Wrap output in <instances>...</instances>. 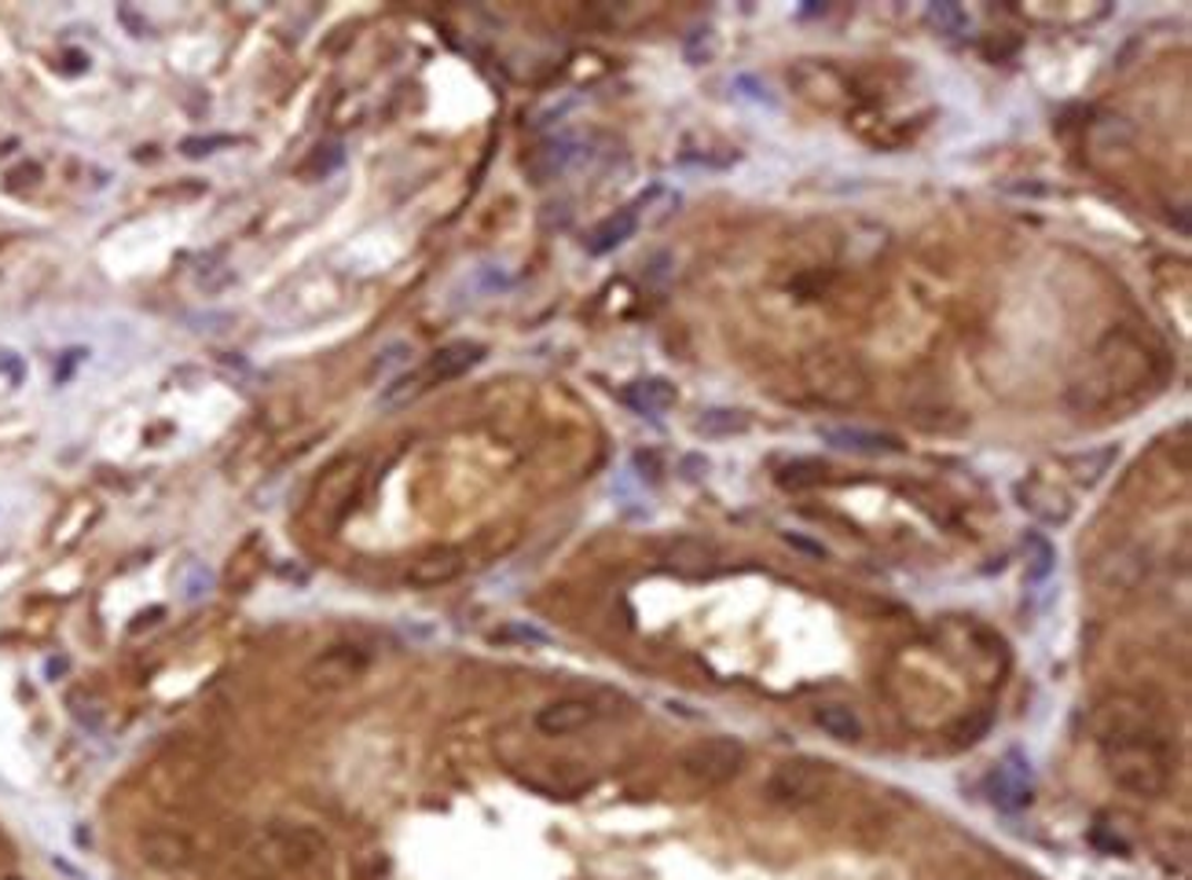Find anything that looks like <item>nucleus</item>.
Segmentation results:
<instances>
[{
	"mask_svg": "<svg viewBox=\"0 0 1192 880\" xmlns=\"http://www.w3.org/2000/svg\"><path fill=\"white\" fill-rule=\"evenodd\" d=\"M11 880H15V877H11Z\"/></svg>",
	"mask_w": 1192,
	"mask_h": 880,
	"instance_id": "obj_25",
	"label": "nucleus"
},
{
	"mask_svg": "<svg viewBox=\"0 0 1192 880\" xmlns=\"http://www.w3.org/2000/svg\"><path fill=\"white\" fill-rule=\"evenodd\" d=\"M1027 800H1032V767L1020 753H1009L995 770V804H1002L1005 811H1016Z\"/></svg>",
	"mask_w": 1192,
	"mask_h": 880,
	"instance_id": "obj_12",
	"label": "nucleus"
},
{
	"mask_svg": "<svg viewBox=\"0 0 1192 880\" xmlns=\"http://www.w3.org/2000/svg\"><path fill=\"white\" fill-rule=\"evenodd\" d=\"M1119 459V448H1101V452H1086V455H1071L1068 459V469L1075 474V480H1082V485H1093V480H1101L1108 474V466H1112Z\"/></svg>",
	"mask_w": 1192,
	"mask_h": 880,
	"instance_id": "obj_18",
	"label": "nucleus"
},
{
	"mask_svg": "<svg viewBox=\"0 0 1192 880\" xmlns=\"http://www.w3.org/2000/svg\"><path fill=\"white\" fill-rule=\"evenodd\" d=\"M1097 737L1105 745L1112 778L1123 789L1138 796H1152L1167 785L1171 763H1167V742L1152 731L1141 708H1127L1123 701L1101 708L1097 719Z\"/></svg>",
	"mask_w": 1192,
	"mask_h": 880,
	"instance_id": "obj_1",
	"label": "nucleus"
},
{
	"mask_svg": "<svg viewBox=\"0 0 1192 880\" xmlns=\"http://www.w3.org/2000/svg\"><path fill=\"white\" fill-rule=\"evenodd\" d=\"M1016 499H1020V507L1043 525H1068L1075 514V503L1068 491L1060 488L1057 480H1046V477L1020 480V485H1016Z\"/></svg>",
	"mask_w": 1192,
	"mask_h": 880,
	"instance_id": "obj_6",
	"label": "nucleus"
},
{
	"mask_svg": "<svg viewBox=\"0 0 1192 880\" xmlns=\"http://www.w3.org/2000/svg\"><path fill=\"white\" fill-rule=\"evenodd\" d=\"M749 426H753V418L738 407H708V411H701L694 429L705 433V437H734V433H745Z\"/></svg>",
	"mask_w": 1192,
	"mask_h": 880,
	"instance_id": "obj_16",
	"label": "nucleus"
},
{
	"mask_svg": "<svg viewBox=\"0 0 1192 880\" xmlns=\"http://www.w3.org/2000/svg\"><path fill=\"white\" fill-rule=\"evenodd\" d=\"M209 587H214V572H209L206 566H195L188 572V583H184V598H188V602H195V598H206Z\"/></svg>",
	"mask_w": 1192,
	"mask_h": 880,
	"instance_id": "obj_21",
	"label": "nucleus"
},
{
	"mask_svg": "<svg viewBox=\"0 0 1192 880\" xmlns=\"http://www.w3.org/2000/svg\"><path fill=\"white\" fill-rule=\"evenodd\" d=\"M635 228H639V214H635V209H616L613 217H605L602 225L588 235V253L602 257V253L616 250V246H624L631 235H635Z\"/></svg>",
	"mask_w": 1192,
	"mask_h": 880,
	"instance_id": "obj_14",
	"label": "nucleus"
},
{
	"mask_svg": "<svg viewBox=\"0 0 1192 880\" xmlns=\"http://www.w3.org/2000/svg\"><path fill=\"white\" fill-rule=\"evenodd\" d=\"M485 360V345L481 342H452L437 349L434 356H429V363L423 371H418V385H440V382H452L459 379V374H466L470 367H477V363Z\"/></svg>",
	"mask_w": 1192,
	"mask_h": 880,
	"instance_id": "obj_8",
	"label": "nucleus"
},
{
	"mask_svg": "<svg viewBox=\"0 0 1192 880\" xmlns=\"http://www.w3.org/2000/svg\"><path fill=\"white\" fill-rule=\"evenodd\" d=\"M225 144H228V136H195V139H184L180 151H184L188 158H203V155H209L214 147H225Z\"/></svg>",
	"mask_w": 1192,
	"mask_h": 880,
	"instance_id": "obj_22",
	"label": "nucleus"
},
{
	"mask_svg": "<svg viewBox=\"0 0 1192 880\" xmlns=\"http://www.w3.org/2000/svg\"><path fill=\"white\" fill-rule=\"evenodd\" d=\"M139 855H144V862L151 866V870L173 873V870H184V866L195 859V848H191V840L184 837V832L158 826V829H147L144 837H139Z\"/></svg>",
	"mask_w": 1192,
	"mask_h": 880,
	"instance_id": "obj_7",
	"label": "nucleus"
},
{
	"mask_svg": "<svg viewBox=\"0 0 1192 880\" xmlns=\"http://www.w3.org/2000/svg\"><path fill=\"white\" fill-rule=\"evenodd\" d=\"M829 448L837 452H856V455H895L903 452V441L895 433H881V429H862V426H822L818 429Z\"/></svg>",
	"mask_w": 1192,
	"mask_h": 880,
	"instance_id": "obj_9",
	"label": "nucleus"
},
{
	"mask_svg": "<svg viewBox=\"0 0 1192 880\" xmlns=\"http://www.w3.org/2000/svg\"><path fill=\"white\" fill-rule=\"evenodd\" d=\"M360 477H364V459H360V455H345V459L326 466L320 480H315L312 499H309L312 518L320 525H334L342 518L349 503L356 499Z\"/></svg>",
	"mask_w": 1192,
	"mask_h": 880,
	"instance_id": "obj_3",
	"label": "nucleus"
},
{
	"mask_svg": "<svg viewBox=\"0 0 1192 880\" xmlns=\"http://www.w3.org/2000/svg\"><path fill=\"white\" fill-rule=\"evenodd\" d=\"M463 569H466V561H463L459 547H434V550L418 555L412 566H407V583L423 587V591H426V587L452 583Z\"/></svg>",
	"mask_w": 1192,
	"mask_h": 880,
	"instance_id": "obj_11",
	"label": "nucleus"
},
{
	"mask_svg": "<svg viewBox=\"0 0 1192 880\" xmlns=\"http://www.w3.org/2000/svg\"><path fill=\"white\" fill-rule=\"evenodd\" d=\"M624 401H628V407H635L639 415L657 418L668 407H675V385L664 382V379L635 382V385H628V390H624Z\"/></svg>",
	"mask_w": 1192,
	"mask_h": 880,
	"instance_id": "obj_15",
	"label": "nucleus"
},
{
	"mask_svg": "<svg viewBox=\"0 0 1192 880\" xmlns=\"http://www.w3.org/2000/svg\"><path fill=\"white\" fill-rule=\"evenodd\" d=\"M925 19H929L932 30L946 33V38H957V33L968 30V15L957 4H929Z\"/></svg>",
	"mask_w": 1192,
	"mask_h": 880,
	"instance_id": "obj_19",
	"label": "nucleus"
},
{
	"mask_svg": "<svg viewBox=\"0 0 1192 880\" xmlns=\"http://www.w3.org/2000/svg\"><path fill=\"white\" fill-rule=\"evenodd\" d=\"M1027 547H1032V558H1027V561H1032V566H1027V580L1038 583V580H1046L1049 572H1054L1057 550L1049 547L1043 536H1032V539H1027Z\"/></svg>",
	"mask_w": 1192,
	"mask_h": 880,
	"instance_id": "obj_20",
	"label": "nucleus"
},
{
	"mask_svg": "<svg viewBox=\"0 0 1192 880\" xmlns=\"http://www.w3.org/2000/svg\"><path fill=\"white\" fill-rule=\"evenodd\" d=\"M239 880H326L331 843L309 826H268L239 855Z\"/></svg>",
	"mask_w": 1192,
	"mask_h": 880,
	"instance_id": "obj_2",
	"label": "nucleus"
},
{
	"mask_svg": "<svg viewBox=\"0 0 1192 880\" xmlns=\"http://www.w3.org/2000/svg\"><path fill=\"white\" fill-rule=\"evenodd\" d=\"M496 639L532 642V645H547V642H551V635H543V631H536V628H502V631H496Z\"/></svg>",
	"mask_w": 1192,
	"mask_h": 880,
	"instance_id": "obj_23",
	"label": "nucleus"
},
{
	"mask_svg": "<svg viewBox=\"0 0 1192 880\" xmlns=\"http://www.w3.org/2000/svg\"><path fill=\"white\" fill-rule=\"evenodd\" d=\"M734 89H742V96H749L753 103H767V107H775V96H767V85H759L756 77H738V81H734Z\"/></svg>",
	"mask_w": 1192,
	"mask_h": 880,
	"instance_id": "obj_24",
	"label": "nucleus"
},
{
	"mask_svg": "<svg viewBox=\"0 0 1192 880\" xmlns=\"http://www.w3.org/2000/svg\"><path fill=\"white\" fill-rule=\"evenodd\" d=\"M742 759H745V748L738 742H730V737H712V742H701L683 756V767H686V774H694V778H701L705 785H719L738 774Z\"/></svg>",
	"mask_w": 1192,
	"mask_h": 880,
	"instance_id": "obj_5",
	"label": "nucleus"
},
{
	"mask_svg": "<svg viewBox=\"0 0 1192 880\" xmlns=\"http://www.w3.org/2000/svg\"><path fill=\"white\" fill-rule=\"evenodd\" d=\"M594 715H599V708H594L591 701L562 697V701L543 704V708L536 712V731L547 734V737H566V734L583 731V726H591Z\"/></svg>",
	"mask_w": 1192,
	"mask_h": 880,
	"instance_id": "obj_10",
	"label": "nucleus"
},
{
	"mask_svg": "<svg viewBox=\"0 0 1192 880\" xmlns=\"http://www.w3.org/2000/svg\"><path fill=\"white\" fill-rule=\"evenodd\" d=\"M367 661H371V656H367L364 645H349V642L326 645V650L309 664L305 683L312 690H342V686L356 683V679L364 675Z\"/></svg>",
	"mask_w": 1192,
	"mask_h": 880,
	"instance_id": "obj_4",
	"label": "nucleus"
},
{
	"mask_svg": "<svg viewBox=\"0 0 1192 880\" xmlns=\"http://www.w3.org/2000/svg\"><path fill=\"white\" fill-rule=\"evenodd\" d=\"M815 719L829 737H837V742H859V737H862L859 715L851 712L848 704H826V708H818Z\"/></svg>",
	"mask_w": 1192,
	"mask_h": 880,
	"instance_id": "obj_17",
	"label": "nucleus"
},
{
	"mask_svg": "<svg viewBox=\"0 0 1192 880\" xmlns=\"http://www.w3.org/2000/svg\"><path fill=\"white\" fill-rule=\"evenodd\" d=\"M261 558H265L261 539H253V536L242 539V543L236 547V555H231L228 566H225V587H228V591L242 594L247 587H253V580L261 577Z\"/></svg>",
	"mask_w": 1192,
	"mask_h": 880,
	"instance_id": "obj_13",
	"label": "nucleus"
}]
</instances>
